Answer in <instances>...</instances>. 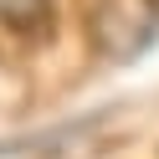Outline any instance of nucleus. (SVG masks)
Here are the masks:
<instances>
[{"instance_id":"obj_2","label":"nucleus","mask_w":159,"mask_h":159,"mask_svg":"<svg viewBox=\"0 0 159 159\" xmlns=\"http://www.w3.org/2000/svg\"><path fill=\"white\" fill-rule=\"evenodd\" d=\"M0 26L16 36H36L52 26V0H0Z\"/></svg>"},{"instance_id":"obj_1","label":"nucleus","mask_w":159,"mask_h":159,"mask_svg":"<svg viewBox=\"0 0 159 159\" xmlns=\"http://www.w3.org/2000/svg\"><path fill=\"white\" fill-rule=\"evenodd\" d=\"M87 36L108 62H139L159 41V0H98Z\"/></svg>"}]
</instances>
